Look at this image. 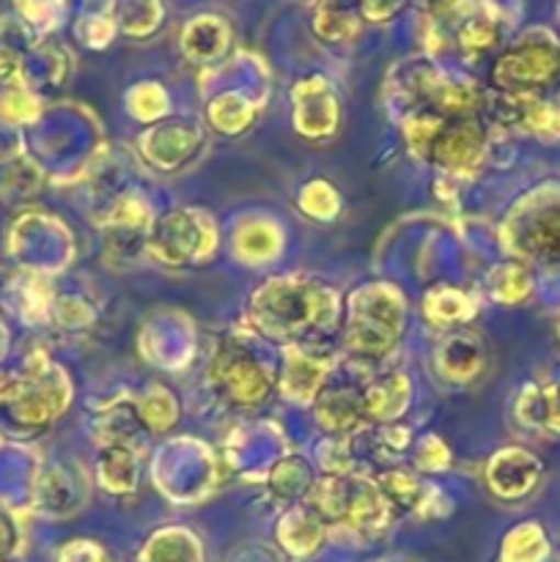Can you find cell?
Segmentation results:
<instances>
[{"mask_svg":"<svg viewBox=\"0 0 560 562\" xmlns=\"http://www.w3.org/2000/svg\"><path fill=\"white\" fill-rule=\"evenodd\" d=\"M253 322L272 338H296L338 318V300L329 289L305 278H275L253 294Z\"/></svg>","mask_w":560,"mask_h":562,"instance_id":"obj_1","label":"cell"},{"mask_svg":"<svg viewBox=\"0 0 560 562\" xmlns=\"http://www.w3.org/2000/svg\"><path fill=\"white\" fill-rule=\"evenodd\" d=\"M404 324V300L393 285H366L349 302L346 349L362 360H379L393 351Z\"/></svg>","mask_w":560,"mask_h":562,"instance_id":"obj_2","label":"cell"},{"mask_svg":"<svg viewBox=\"0 0 560 562\" xmlns=\"http://www.w3.org/2000/svg\"><path fill=\"white\" fill-rule=\"evenodd\" d=\"M560 80V47L552 36H527L505 49L492 66V82L500 93L538 97Z\"/></svg>","mask_w":560,"mask_h":562,"instance_id":"obj_3","label":"cell"},{"mask_svg":"<svg viewBox=\"0 0 560 562\" xmlns=\"http://www.w3.org/2000/svg\"><path fill=\"white\" fill-rule=\"evenodd\" d=\"M217 250V228L209 214L198 209H176L168 212L152 234H146V252L168 267L203 263Z\"/></svg>","mask_w":560,"mask_h":562,"instance_id":"obj_4","label":"cell"},{"mask_svg":"<svg viewBox=\"0 0 560 562\" xmlns=\"http://www.w3.org/2000/svg\"><path fill=\"white\" fill-rule=\"evenodd\" d=\"M483 159H486V126L478 115L445 119L426 151V162L437 165L448 176L478 173Z\"/></svg>","mask_w":560,"mask_h":562,"instance_id":"obj_5","label":"cell"},{"mask_svg":"<svg viewBox=\"0 0 560 562\" xmlns=\"http://www.w3.org/2000/svg\"><path fill=\"white\" fill-rule=\"evenodd\" d=\"M212 387L231 404L256 406L269 395V373L242 344H223L209 366Z\"/></svg>","mask_w":560,"mask_h":562,"instance_id":"obj_6","label":"cell"},{"mask_svg":"<svg viewBox=\"0 0 560 562\" xmlns=\"http://www.w3.org/2000/svg\"><path fill=\"white\" fill-rule=\"evenodd\" d=\"M514 239L508 245L519 256L533 258L541 267H560V198L533 203L522 217L511 220Z\"/></svg>","mask_w":560,"mask_h":562,"instance_id":"obj_7","label":"cell"},{"mask_svg":"<svg viewBox=\"0 0 560 562\" xmlns=\"http://www.w3.org/2000/svg\"><path fill=\"white\" fill-rule=\"evenodd\" d=\"M541 464L522 448H505L494 453L486 464V486L500 499L527 497L538 486Z\"/></svg>","mask_w":560,"mask_h":562,"instance_id":"obj_8","label":"cell"},{"mask_svg":"<svg viewBox=\"0 0 560 562\" xmlns=\"http://www.w3.org/2000/svg\"><path fill=\"white\" fill-rule=\"evenodd\" d=\"M494 119L497 124L516 132H530L538 137H560V110L555 104L544 102L541 97H511L500 93L494 104Z\"/></svg>","mask_w":560,"mask_h":562,"instance_id":"obj_9","label":"cell"},{"mask_svg":"<svg viewBox=\"0 0 560 562\" xmlns=\"http://www.w3.org/2000/svg\"><path fill=\"white\" fill-rule=\"evenodd\" d=\"M329 371V355L313 349H300V346H291L285 351V368L283 379H280V387L285 390V395L294 401H313L318 398V387L327 379Z\"/></svg>","mask_w":560,"mask_h":562,"instance_id":"obj_10","label":"cell"},{"mask_svg":"<svg viewBox=\"0 0 560 562\" xmlns=\"http://www.w3.org/2000/svg\"><path fill=\"white\" fill-rule=\"evenodd\" d=\"M141 481V461L132 445L108 442L99 456V483L110 494H132Z\"/></svg>","mask_w":560,"mask_h":562,"instance_id":"obj_11","label":"cell"},{"mask_svg":"<svg viewBox=\"0 0 560 562\" xmlns=\"http://www.w3.org/2000/svg\"><path fill=\"white\" fill-rule=\"evenodd\" d=\"M412 398V384L404 373H390V376L379 379L362 395V409H366V417H373V420L393 423L399 420L406 412Z\"/></svg>","mask_w":560,"mask_h":562,"instance_id":"obj_12","label":"cell"},{"mask_svg":"<svg viewBox=\"0 0 560 562\" xmlns=\"http://www.w3.org/2000/svg\"><path fill=\"white\" fill-rule=\"evenodd\" d=\"M316 420L340 437L357 431L366 423L362 395H351L349 390H324L316 398Z\"/></svg>","mask_w":560,"mask_h":562,"instance_id":"obj_13","label":"cell"},{"mask_svg":"<svg viewBox=\"0 0 560 562\" xmlns=\"http://www.w3.org/2000/svg\"><path fill=\"white\" fill-rule=\"evenodd\" d=\"M516 417L525 426L560 437V382L544 387H527L516 401Z\"/></svg>","mask_w":560,"mask_h":562,"instance_id":"obj_14","label":"cell"},{"mask_svg":"<svg viewBox=\"0 0 560 562\" xmlns=\"http://www.w3.org/2000/svg\"><path fill=\"white\" fill-rule=\"evenodd\" d=\"M439 371L445 373L453 382H470L481 373L483 368V346L481 340H475L472 335H453L450 340H445L443 349L437 355Z\"/></svg>","mask_w":560,"mask_h":562,"instance_id":"obj_15","label":"cell"},{"mask_svg":"<svg viewBox=\"0 0 560 562\" xmlns=\"http://www.w3.org/2000/svg\"><path fill=\"white\" fill-rule=\"evenodd\" d=\"M423 311H426V318L432 324H437V327H450V324L470 322L472 313H475V302H472L461 289H448V285H443V289L432 291V294L426 296Z\"/></svg>","mask_w":560,"mask_h":562,"instance_id":"obj_16","label":"cell"},{"mask_svg":"<svg viewBox=\"0 0 560 562\" xmlns=\"http://www.w3.org/2000/svg\"><path fill=\"white\" fill-rule=\"evenodd\" d=\"M377 486L382 488L390 508H393V505H399V508H423V505L428 503V494H432L426 492L423 483L406 470L384 472V475L377 481Z\"/></svg>","mask_w":560,"mask_h":562,"instance_id":"obj_17","label":"cell"},{"mask_svg":"<svg viewBox=\"0 0 560 562\" xmlns=\"http://www.w3.org/2000/svg\"><path fill=\"white\" fill-rule=\"evenodd\" d=\"M313 27H316L318 38L329 44H344L349 38L357 36V20L346 9L333 3L318 5L316 20H313Z\"/></svg>","mask_w":560,"mask_h":562,"instance_id":"obj_18","label":"cell"},{"mask_svg":"<svg viewBox=\"0 0 560 562\" xmlns=\"http://www.w3.org/2000/svg\"><path fill=\"white\" fill-rule=\"evenodd\" d=\"M137 415L146 423V428L152 431H165L176 423L179 415V404H176L173 395L163 387H152V393L143 395V401L137 404Z\"/></svg>","mask_w":560,"mask_h":562,"instance_id":"obj_19","label":"cell"},{"mask_svg":"<svg viewBox=\"0 0 560 562\" xmlns=\"http://www.w3.org/2000/svg\"><path fill=\"white\" fill-rule=\"evenodd\" d=\"M489 285H492L494 300L519 302L525 300L527 291H530V278H527L525 269L516 267V263H503V267H497L489 274Z\"/></svg>","mask_w":560,"mask_h":562,"instance_id":"obj_20","label":"cell"},{"mask_svg":"<svg viewBox=\"0 0 560 562\" xmlns=\"http://www.w3.org/2000/svg\"><path fill=\"white\" fill-rule=\"evenodd\" d=\"M300 206L311 214L313 220H333L338 214V192L327 181H311L300 192Z\"/></svg>","mask_w":560,"mask_h":562,"instance_id":"obj_21","label":"cell"},{"mask_svg":"<svg viewBox=\"0 0 560 562\" xmlns=\"http://www.w3.org/2000/svg\"><path fill=\"white\" fill-rule=\"evenodd\" d=\"M448 464H450V453L443 445V439L437 437L423 439L421 448H417V467L437 472V470H445Z\"/></svg>","mask_w":560,"mask_h":562,"instance_id":"obj_22","label":"cell"},{"mask_svg":"<svg viewBox=\"0 0 560 562\" xmlns=\"http://www.w3.org/2000/svg\"><path fill=\"white\" fill-rule=\"evenodd\" d=\"M401 3H404V0H362V11H366V16H371V20H384V16L395 14Z\"/></svg>","mask_w":560,"mask_h":562,"instance_id":"obj_23","label":"cell"}]
</instances>
